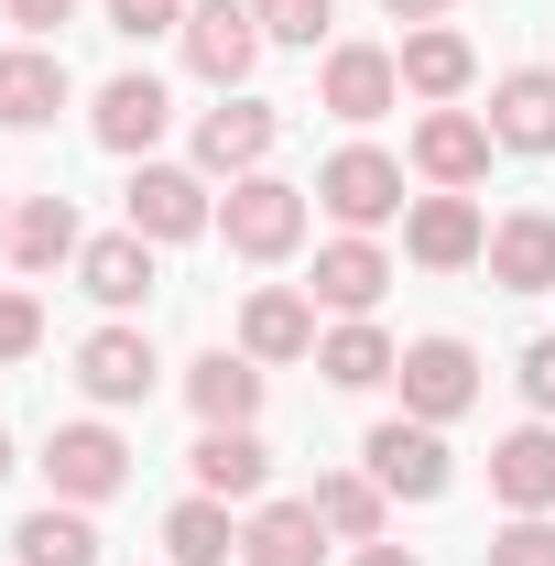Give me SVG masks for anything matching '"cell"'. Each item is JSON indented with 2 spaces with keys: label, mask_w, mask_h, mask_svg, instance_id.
I'll list each match as a JSON object with an SVG mask.
<instances>
[{
  "label": "cell",
  "mask_w": 555,
  "mask_h": 566,
  "mask_svg": "<svg viewBox=\"0 0 555 566\" xmlns=\"http://www.w3.org/2000/svg\"><path fill=\"white\" fill-rule=\"evenodd\" d=\"M218 229H229L240 262H283V251L305 240V186H283V175H240L229 208H218Z\"/></svg>",
  "instance_id": "6da1fadb"
},
{
  "label": "cell",
  "mask_w": 555,
  "mask_h": 566,
  "mask_svg": "<svg viewBox=\"0 0 555 566\" xmlns=\"http://www.w3.org/2000/svg\"><path fill=\"white\" fill-rule=\"evenodd\" d=\"M186 66L208 76L218 98L251 87V66H262V11H251V0H208V11H186Z\"/></svg>",
  "instance_id": "7a4b0ae2"
},
{
  "label": "cell",
  "mask_w": 555,
  "mask_h": 566,
  "mask_svg": "<svg viewBox=\"0 0 555 566\" xmlns=\"http://www.w3.org/2000/svg\"><path fill=\"white\" fill-rule=\"evenodd\" d=\"M359 458H370V480H381V491H404V501H447V436H436L425 415L370 424V447H359Z\"/></svg>",
  "instance_id": "3957f363"
},
{
  "label": "cell",
  "mask_w": 555,
  "mask_h": 566,
  "mask_svg": "<svg viewBox=\"0 0 555 566\" xmlns=\"http://www.w3.org/2000/svg\"><path fill=\"white\" fill-rule=\"evenodd\" d=\"M392 381H404V415H425V424H447V415L480 403V359H469V338H415Z\"/></svg>",
  "instance_id": "277c9868"
},
{
  "label": "cell",
  "mask_w": 555,
  "mask_h": 566,
  "mask_svg": "<svg viewBox=\"0 0 555 566\" xmlns=\"http://www.w3.org/2000/svg\"><path fill=\"white\" fill-rule=\"evenodd\" d=\"M316 197H327V218H348V229H381V218L404 208V164L370 153V142H348V153H327Z\"/></svg>",
  "instance_id": "5b68a950"
},
{
  "label": "cell",
  "mask_w": 555,
  "mask_h": 566,
  "mask_svg": "<svg viewBox=\"0 0 555 566\" xmlns=\"http://www.w3.org/2000/svg\"><path fill=\"white\" fill-rule=\"evenodd\" d=\"M44 480H55V501H109L121 480H132V447H121L109 424H55Z\"/></svg>",
  "instance_id": "8992f818"
},
{
  "label": "cell",
  "mask_w": 555,
  "mask_h": 566,
  "mask_svg": "<svg viewBox=\"0 0 555 566\" xmlns=\"http://www.w3.org/2000/svg\"><path fill=\"white\" fill-rule=\"evenodd\" d=\"M208 186H197V175H186V164H142L132 175V229L142 240H197V229H208Z\"/></svg>",
  "instance_id": "52a82bcc"
},
{
  "label": "cell",
  "mask_w": 555,
  "mask_h": 566,
  "mask_svg": "<svg viewBox=\"0 0 555 566\" xmlns=\"http://www.w3.org/2000/svg\"><path fill=\"white\" fill-rule=\"evenodd\" d=\"M273 132H283V120H273V98H229V109H208V120H197V164L240 186V175H262Z\"/></svg>",
  "instance_id": "ba28073f"
},
{
  "label": "cell",
  "mask_w": 555,
  "mask_h": 566,
  "mask_svg": "<svg viewBox=\"0 0 555 566\" xmlns=\"http://www.w3.org/2000/svg\"><path fill=\"white\" fill-rule=\"evenodd\" d=\"M186 469H197V491H208V501H262V480H273V447H262L251 424H208Z\"/></svg>",
  "instance_id": "9c48e42d"
},
{
  "label": "cell",
  "mask_w": 555,
  "mask_h": 566,
  "mask_svg": "<svg viewBox=\"0 0 555 566\" xmlns=\"http://www.w3.org/2000/svg\"><path fill=\"white\" fill-rule=\"evenodd\" d=\"M415 175H425V186H447V197H458V186H480V175H490V120L436 109V120L415 132Z\"/></svg>",
  "instance_id": "30bf717a"
},
{
  "label": "cell",
  "mask_w": 555,
  "mask_h": 566,
  "mask_svg": "<svg viewBox=\"0 0 555 566\" xmlns=\"http://www.w3.org/2000/svg\"><path fill=\"white\" fill-rule=\"evenodd\" d=\"M55 109H66V55H55V44L0 55V132H44Z\"/></svg>",
  "instance_id": "8fae6325"
},
{
  "label": "cell",
  "mask_w": 555,
  "mask_h": 566,
  "mask_svg": "<svg viewBox=\"0 0 555 566\" xmlns=\"http://www.w3.org/2000/svg\"><path fill=\"white\" fill-rule=\"evenodd\" d=\"M490 142L555 153V66H512L501 87H490Z\"/></svg>",
  "instance_id": "7c38bea8"
},
{
  "label": "cell",
  "mask_w": 555,
  "mask_h": 566,
  "mask_svg": "<svg viewBox=\"0 0 555 566\" xmlns=\"http://www.w3.org/2000/svg\"><path fill=\"white\" fill-rule=\"evenodd\" d=\"M404 251H415L425 273H458V262H480V251H490V229H480L469 197H425V208L404 218Z\"/></svg>",
  "instance_id": "4fadbf2b"
},
{
  "label": "cell",
  "mask_w": 555,
  "mask_h": 566,
  "mask_svg": "<svg viewBox=\"0 0 555 566\" xmlns=\"http://www.w3.org/2000/svg\"><path fill=\"white\" fill-rule=\"evenodd\" d=\"M316 98H327L338 120H381V109L404 98V66H392L381 44H338V55H327V87H316Z\"/></svg>",
  "instance_id": "5bb4252c"
},
{
  "label": "cell",
  "mask_w": 555,
  "mask_h": 566,
  "mask_svg": "<svg viewBox=\"0 0 555 566\" xmlns=\"http://www.w3.org/2000/svg\"><path fill=\"white\" fill-rule=\"evenodd\" d=\"M153 370H164V359H153L142 327H98V338L76 349V381H87L98 403H142V392H153Z\"/></svg>",
  "instance_id": "9a60e30c"
},
{
  "label": "cell",
  "mask_w": 555,
  "mask_h": 566,
  "mask_svg": "<svg viewBox=\"0 0 555 566\" xmlns=\"http://www.w3.org/2000/svg\"><path fill=\"white\" fill-rule=\"evenodd\" d=\"M164 120H175V98H164V76H109V87H98V142H109V153H153V142H164Z\"/></svg>",
  "instance_id": "2e32d148"
},
{
  "label": "cell",
  "mask_w": 555,
  "mask_h": 566,
  "mask_svg": "<svg viewBox=\"0 0 555 566\" xmlns=\"http://www.w3.org/2000/svg\"><path fill=\"white\" fill-rule=\"evenodd\" d=\"M480 262H490V283H501V294H545V283H555V218H545V208L501 218Z\"/></svg>",
  "instance_id": "e0dca14e"
},
{
  "label": "cell",
  "mask_w": 555,
  "mask_h": 566,
  "mask_svg": "<svg viewBox=\"0 0 555 566\" xmlns=\"http://www.w3.org/2000/svg\"><path fill=\"white\" fill-rule=\"evenodd\" d=\"M316 534H327L316 501H262V512L240 523V556H251V566H316V556H327Z\"/></svg>",
  "instance_id": "ac0fdd59"
},
{
  "label": "cell",
  "mask_w": 555,
  "mask_h": 566,
  "mask_svg": "<svg viewBox=\"0 0 555 566\" xmlns=\"http://www.w3.org/2000/svg\"><path fill=\"white\" fill-rule=\"evenodd\" d=\"M490 491L512 501V512H555V436L545 424H523V436L490 447Z\"/></svg>",
  "instance_id": "d6986e66"
},
{
  "label": "cell",
  "mask_w": 555,
  "mask_h": 566,
  "mask_svg": "<svg viewBox=\"0 0 555 566\" xmlns=\"http://www.w3.org/2000/svg\"><path fill=\"white\" fill-rule=\"evenodd\" d=\"M11 556H22V566H98V523H87V501H44V512H22Z\"/></svg>",
  "instance_id": "ffe728a7"
},
{
  "label": "cell",
  "mask_w": 555,
  "mask_h": 566,
  "mask_svg": "<svg viewBox=\"0 0 555 566\" xmlns=\"http://www.w3.org/2000/svg\"><path fill=\"white\" fill-rule=\"evenodd\" d=\"M186 403H197L208 424H251V415H262V359H251V349H240V359L208 349L197 370H186Z\"/></svg>",
  "instance_id": "44dd1931"
},
{
  "label": "cell",
  "mask_w": 555,
  "mask_h": 566,
  "mask_svg": "<svg viewBox=\"0 0 555 566\" xmlns=\"http://www.w3.org/2000/svg\"><path fill=\"white\" fill-rule=\"evenodd\" d=\"M240 349L251 359H305L316 349V294H251L240 305Z\"/></svg>",
  "instance_id": "7402d4cb"
},
{
  "label": "cell",
  "mask_w": 555,
  "mask_h": 566,
  "mask_svg": "<svg viewBox=\"0 0 555 566\" xmlns=\"http://www.w3.org/2000/svg\"><path fill=\"white\" fill-rule=\"evenodd\" d=\"M392 66H404V87H415V98H458V87L480 76V55H469V33L425 22V33H404V55H392Z\"/></svg>",
  "instance_id": "603a6c76"
},
{
  "label": "cell",
  "mask_w": 555,
  "mask_h": 566,
  "mask_svg": "<svg viewBox=\"0 0 555 566\" xmlns=\"http://www.w3.org/2000/svg\"><path fill=\"white\" fill-rule=\"evenodd\" d=\"M76 283H87L98 305H142V294H153V240H142V229L87 240V251H76Z\"/></svg>",
  "instance_id": "cb8c5ba5"
},
{
  "label": "cell",
  "mask_w": 555,
  "mask_h": 566,
  "mask_svg": "<svg viewBox=\"0 0 555 566\" xmlns=\"http://www.w3.org/2000/svg\"><path fill=\"white\" fill-rule=\"evenodd\" d=\"M381 283H392V262H381L370 240H327V251H316V305H338V316H370Z\"/></svg>",
  "instance_id": "d4e9b609"
},
{
  "label": "cell",
  "mask_w": 555,
  "mask_h": 566,
  "mask_svg": "<svg viewBox=\"0 0 555 566\" xmlns=\"http://www.w3.org/2000/svg\"><path fill=\"white\" fill-rule=\"evenodd\" d=\"M76 251H87V240H76L66 197H22V208H11V262H22V273H55V262H76Z\"/></svg>",
  "instance_id": "484cf974"
},
{
  "label": "cell",
  "mask_w": 555,
  "mask_h": 566,
  "mask_svg": "<svg viewBox=\"0 0 555 566\" xmlns=\"http://www.w3.org/2000/svg\"><path fill=\"white\" fill-rule=\"evenodd\" d=\"M164 556L175 566H229L240 556V523H229V501H175V512H164Z\"/></svg>",
  "instance_id": "4316f807"
},
{
  "label": "cell",
  "mask_w": 555,
  "mask_h": 566,
  "mask_svg": "<svg viewBox=\"0 0 555 566\" xmlns=\"http://www.w3.org/2000/svg\"><path fill=\"white\" fill-rule=\"evenodd\" d=\"M316 370H327L338 392H370V381H392L404 359H392V338H381V327H359V316H348L338 338H316Z\"/></svg>",
  "instance_id": "83f0119b"
},
{
  "label": "cell",
  "mask_w": 555,
  "mask_h": 566,
  "mask_svg": "<svg viewBox=\"0 0 555 566\" xmlns=\"http://www.w3.org/2000/svg\"><path fill=\"white\" fill-rule=\"evenodd\" d=\"M316 523H327V534H348V545H381V480L327 469V480H316Z\"/></svg>",
  "instance_id": "f1b7e54d"
},
{
  "label": "cell",
  "mask_w": 555,
  "mask_h": 566,
  "mask_svg": "<svg viewBox=\"0 0 555 566\" xmlns=\"http://www.w3.org/2000/svg\"><path fill=\"white\" fill-rule=\"evenodd\" d=\"M490 566H555V512H512L490 534Z\"/></svg>",
  "instance_id": "f546056e"
},
{
  "label": "cell",
  "mask_w": 555,
  "mask_h": 566,
  "mask_svg": "<svg viewBox=\"0 0 555 566\" xmlns=\"http://www.w3.org/2000/svg\"><path fill=\"white\" fill-rule=\"evenodd\" d=\"M251 11H262V44H316V33L338 22L327 0H251Z\"/></svg>",
  "instance_id": "4dcf8cb0"
},
{
  "label": "cell",
  "mask_w": 555,
  "mask_h": 566,
  "mask_svg": "<svg viewBox=\"0 0 555 566\" xmlns=\"http://www.w3.org/2000/svg\"><path fill=\"white\" fill-rule=\"evenodd\" d=\"M109 33H132V44H153V33H186V0H109Z\"/></svg>",
  "instance_id": "1f68e13d"
},
{
  "label": "cell",
  "mask_w": 555,
  "mask_h": 566,
  "mask_svg": "<svg viewBox=\"0 0 555 566\" xmlns=\"http://www.w3.org/2000/svg\"><path fill=\"white\" fill-rule=\"evenodd\" d=\"M44 349V305L33 294H0V359H33Z\"/></svg>",
  "instance_id": "d6a6232c"
},
{
  "label": "cell",
  "mask_w": 555,
  "mask_h": 566,
  "mask_svg": "<svg viewBox=\"0 0 555 566\" xmlns=\"http://www.w3.org/2000/svg\"><path fill=\"white\" fill-rule=\"evenodd\" d=\"M523 403H534V415H555V338H534V349H523Z\"/></svg>",
  "instance_id": "836d02e7"
},
{
  "label": "cell",
  "mask_w": 555,
  "mask_h": 566,
  "mask_svg": "<svg viewBox=\"0 0 555 566\" xmlns=\"http://www.w3.org/2000/svg\"><path fill=\"white\" fill-rule=\"evenodd\" d=\"M0 11H11L22 33H44V44H55V22H76V0H0Z\"/></svg>",
  "instance_id": "e575fe53"
},
{
  "label": "cell",
  "mask_w": 555,
  "mask_h": 566,
  "mask_svg": "<svg viewBox=\"0 0 555 566\" xmlns=\"http://www.w3.org/2000/svg\"><path fill=\"white\" fill-rule=\"evenodd\" d=\"M381 11H392V22H436L447 0H381Z\"/></svg>",
  "instance_id": "d590c367"
},
{
  "label": "cell",
  "mask_w": 555,
  "mask_h": 566,
  "mask_svg": "<svg viewBox=\"0 0 555 566\" xmlns=\"http://www.w3.org/2000/svg\"><path fill=\"white\" fill-rule=\"evenodd\" d=\"M359 566H415V556H404V545H359Z\"/></svg>",
  "instance_id": "8d00e7d4"
},
{
  "label": "cell",
  "mask_w": 555,
  "mask_h": 566,
  "mask_svg": "<svg viewBox=\"0 0 555 566\" xmlns=\"http://www.w3.org/2000/svg\"><path fill=\"white\" fill-rule=\"evenodd\" d=\"M0 480H11V436H0Z\"/></svg>",
  "instance_id": "74e56055"
},
{
  "label": "cell",
  "mask_w": 555,
  "mask_h": 566,
  "mask_svg": "<svg viewBox=\"0 0 555 566\" xmlns=\"http://www.w3.org/2000/svg\"><path fill=\"white\" fill-rule=\"evenodd\" d=\"M0 251H11V208H0Z\"/></svg>",
  "instance_id": "f35d334b"
},
{
  "label": "cell",
  "mask_w": 555,
  "mask_h": 566,
  "mask_svg": "<svg viewBox=\"0 0 555 566\" xmlns=\"http://www.w3.org/2000/svg\"><path fill=\"white\" fill-rule=\"evenodd\" d=\"M0 22H11V11H0Z\"/></svg>",
  "instance_id": "ab89813d"
}]
</instances>
